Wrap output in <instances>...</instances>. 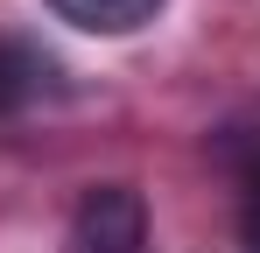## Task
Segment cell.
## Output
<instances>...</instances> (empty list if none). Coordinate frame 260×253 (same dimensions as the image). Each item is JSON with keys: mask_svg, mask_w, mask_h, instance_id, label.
I'll return each instance as SVG.
<instances>
[{"mask_svg": "<svg viewBox=\"0 0 260 253\" xmlns=\"http://www.w3.org/2000/svg\"><path fill=\"white\" fill-rule=\"evenodd\" d=\"M141 239H148L141 190H127V183L85 190V204H78V218H71V246L78 253H141Z\"/></svg>", "mask_w": 260, "mask_h": 253, "instance_id": "6da1fadb", "label": "cell"}, {"mask_svg": "<svg viewBox=\"0 0 260 253\" xmlns=\"http://www.w3.org/2000/svg\"><path fill=\"white\" fill-rule=\"evenodd\" d=\"M155 7L162 0H49V14L85 36H134L141 21H155Z\"/></svg>", "mask_w": 260, "mask_h": 253, "instance_id": "7a4b0ae2", "label": "cell"}, {"mask_svg": "<svg viewBox=\"0 0 260 253\" xmlns=\"http://www.w3.org/2000/svg\"><path fill=\"white\" fill-rule=\"evenodd\" d=\"M36 84H43V56L0 36V113L28 106V99H36Z\"/></svg>", "mask_w": 260, "mask_h": 253, "instance_id": "3957f363", "label": "cell"}, {"mask_svg": "<svg viewBox=\"0 0 260 253\" xmlns=\"http://www.w3.org/2000/svg\"><path fill=\"white\" fill-rule=\"evenodd\" d=\"M239 232H246V253H260V176H253V190H246V218H239Z\"/></svg>", "mask_w": 260, "mask_h": 253, "instance_id": "277c9868", "label": "cell"}]
</instances>
